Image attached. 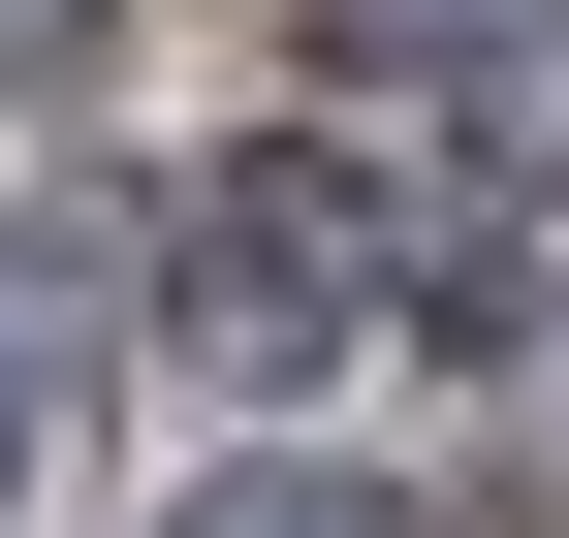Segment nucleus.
Segmentation results:
<instances>
[{"instance_id": "1", "label": "nucleus", "mask_w": 569, "mask_h": 538, "mask_svg": "<svg viewBox=\"0 0 569 538\" xmlns=\"http://www.w3.org/2000/svg\"><path fill=\"white\" fill-rule=\"evenodd\" d=\"M411 253H443V190L348 159V127H284V159L190 190V317H222V349H348V317H411Z\"/></svg>"}, {"instance_id": "2", "label": "nucleus", "mask_w": 569, "mask_h": 538, "mask_svg": "<svg viewBox=\"0 0 569 538\" xmlns=\"http://www.w3.org/2000/svg\"><path fill=\"white\" fill-rule=\"evenodd\" d=\"M190 538H411V507H380V476H222Z\"/></svg>"}, {"instance_id": "3", "label": "nucleus", "mask_w": 569, "mask_h": 538, "mask_svg": "<svg viewBox=\"0 0 569 538\" xmlns=\"http://www.w3.org/2000/svg\"><path fill=\"white\" fill-rule=\"evenodd\" d=\"M63 32H96V0H0V96H32V63H63Z\"/></svg>"}, {"instance_id": "4", "label": "nucleus", "mask_w": 569, "mask_h": 538, "mask_svg": "<svg viewBox=\"0 0 569 538\" xmlns=\"http://www.w3.org/2000/svg\"><path fill=\"white\" fill-rule=\"evenodd\" d=\"M348 32H411V0H348Z\"/></svg>"}]
</instances>
